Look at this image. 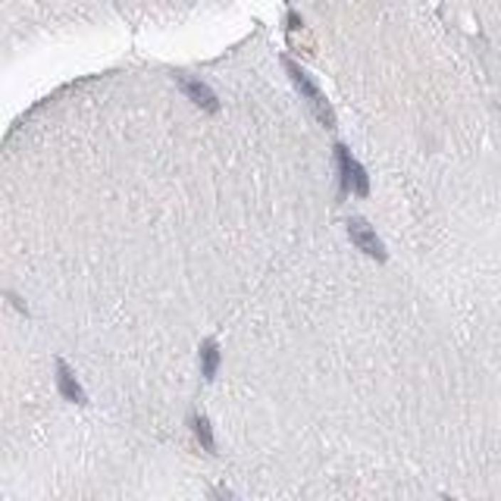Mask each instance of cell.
Segmentation results:
<instances>
[{
    "label": "cell",
    "mask_w": 501,
    "mask_h": 501,
    "mask_svg": "<svg viewBox=\"0 0 501 501\" xmlns=\"http://www.w3.org/2000/svg\"><path fill=\"white\" fill-rule=\"evenodd\" d=\"M285 63V69H288V75H292V82H295V88L304 94V97H307V104H310V110L313 113H317V120L326 125V129H332L335 125V113H332V107H329V100H326V94L317 88V85H313V78L304 73L301 66H297L295 60H282Z\"/></svg>",
    "instance_id": "obj_1"
},
{
    "label": "cell",
    "mask_w": 501,
    "mask_h": 501,
    "mask_svg": "<svg viewBox=\"0 0 501 501\" xmlns=\"http://www.w3.org/2000/svg\"><path fill=\"white\" fill-rule=\"evenodd\" d=\"M335 160H339V172H342V194L354 191L360 198L370 194V179H366V169L351 157V151L344 144H335Z\"/></svg>",
    "instance_id": "obj_2"
},
{
    "label": "cell",
    "mask_w": 501,
    "mask_h": 501,
    "mask_svg": "<svg viewBox=\"0 0 501 501\" xmlns=\"http://www.w3.org/2000/svg\"><path fill=\"white\" fill-rule=\"evenodd\" d=\"M348 235H351V241L357 245V250L370 254L373 260H386V245H382L379 235L370 229V223H366V219L351 216V219H348Z\"/></svg>",
    "instance_id": "obj_3"
},
{
    "label": "cell",
    "mask_w": 501,
    "mask_h": 501,
    "mask_svg": "<svg viewBox=\"0 0 501 501\" xmlns=\"http://www.w3.org/2000/svg\"><path fill=\"white\" fill-rule=\"evenodd\" d=\"M176 82H179V88H182L185 97L194 100L201 110H210V113H216V110H219V100H216L213 88H207L204 82H198V78H191V75H179Z\"/></svg>",
    "instance_id": "obj_4"
},
{
    "label": "cell",
    "mask_w": 501,
    "mask_h": 501,
    "mask_svg": "<svg viewBox=\"0 0 501 501\" xmlns=\"http://www.w3.org/2000/svg\"><path fill=\"white\" fill-rule=\"evenodd\" d=\"M57 389H60V395L66 398V401H73V404H85V401H88V398H85V389L78 386L73 366H69L63 357H57Z\"/></svg>",
    "instance_id": "obj_5"
},
{
    "label": "cell",
    "mask_w": 501,
    "mask_h": 501,
    "mask_svg": "<svg viewBox=\"0 0 501 501\" xmlns=\"http://www.w3.org/2000/svg\"><path fill=\"white\" fill-rule=\"evenodd\" d=\"M216 373H219V344L207 339L201 344V376L204 379H216Z\"/></svg>",
    "instance_id": "obj_6"
},
{
    "label": "cell",
    "mask_w": 501,
    "mask_h": 501,
    "mask_svg": "<svg viewBox=\"0 0 501 501\" xmlns=\"http://www.w3.org/2000/svg\"><path fill=\"white\" fill-rule=\"evenodd\" d=\"M191 429H194V436H198L201 448L213 454L216 451V438H213V429H210V420L204 417V413H194V417H191Z\"/></svg>",
    "instance_id": "obj_7"
},
{
    "label": "cell",
    "mask_w": 501,
    "mask_h": 501,
    "mask_svg": "<svg viewBox=\"0 0 501 501\" xmlns=\"http://www.w3.org/2000/svg\"><path fill=\"white\" fill-rule=\"evenodd\" d=\"M288 28H301V16L295 10H288Z\"/></svg>",
    "instance_id": "obj_8"
},
{
    "label": "cell",
    "mask_w": 501,
    "mask_h": 501,
    "mask_svg": "<svg viewBox=\"0 0 501 501\" xmlns=\"http://www.w3.org/2000/svg\"><path fill=\"white\" fill-rule=\"evenodd\" d=\"M6 297H10V301H13V304H16V307H19L22 313H28V307H26V304H22V297H19V295H13V292H6Z\"/></svg>",
    "instance_id": "obj_9"
},
{
    "label": "cell",
    "mask_w": 501,
    "mask_h": 501,
    "mask_svg": "<svg viewBox=\"0 0 501 501\" xmlns=\"http://www.w3.org/2000/svg\"><path fill=\"white\" fill-rule=\"evenodd\" d=\"M445 501H454V498H445Z\"/></svg>",
    "instance_id": "obj_10"
}]
</instances>
